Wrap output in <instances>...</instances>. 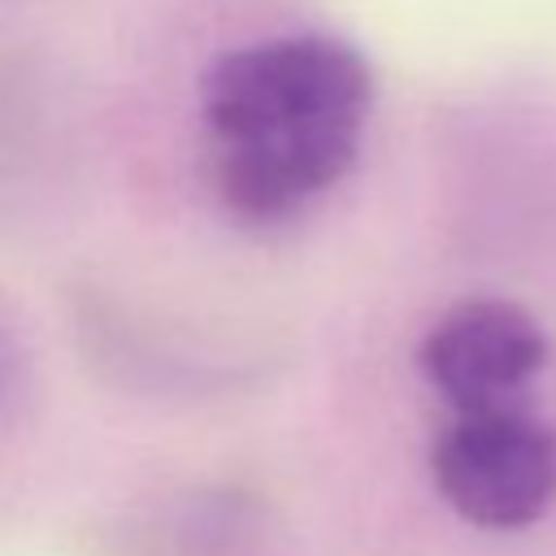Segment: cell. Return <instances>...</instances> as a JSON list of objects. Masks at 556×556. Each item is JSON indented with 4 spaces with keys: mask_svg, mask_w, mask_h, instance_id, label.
<instances>
[{
    "mask_svg": "<svg viewBox=\"0 0 556 556\" xmlns=\"http://www.w3.org/2000/svg\"><path fill=\"white\" fill-rule=\"evenodd\" d=\"M430 478L473 530H530L556 504V430L526 404L452 413L430 447Z\"/></svg>",
    "mask_w": 556,
    "mask_h": 556,
    "instance_id": "2",
    "label": "cell"
},
{
    "mask_svg": "<svg viewBox=\"0 0 556 556\" xmlns=\"http://www.w3.org/2000/svg\"><path fill=\"white\" fill-rule=\"evenodd\" d=\"M552 361L543 321L513 300H460L417 339V374L452 413L521 408Z\"/></svg>",
    "mask_w": 556,
    "mask_h": 556,
    "instance_id": "3",
    "label": "cell"
},
{
    "mask_svg": "<svg viewBox=\"0 0 556 556\" xmlns=\"http://www.w3.org/2000/svg\"><path fill=\"white\" fill-rule=\"evenodd\" d=\"M369 113V61L334 35H278L222 52L200 78L217 200L248 226L304 213L356 165Z\"/></svg>",
    "mask_w": 556,
    "mask_h": 556,
    "instance_id": "1",
    "label": "cell"
}]
</instances>
